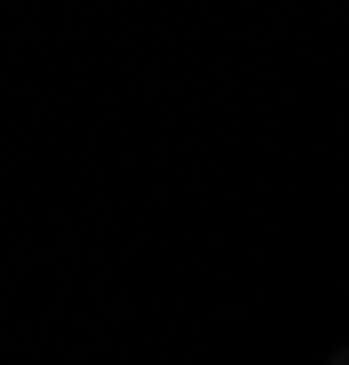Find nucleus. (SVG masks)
Segmentation results:
<instances>
[{
    "mask_svg": "<svg viewBox=\"0 0 349 365\" xmlns=\"http://www.w3.org/2000/svg\"><path fill=\"white\" fill-rule=\"evenodd\" d=\"M325 365H349V349H333V357H325Z\"/></svg>",
    "mask_w": 349,
    "mask_h": 365,
    "instance_id": "nucleus-1",
    "label": "nucleus"
}]
</instances>
